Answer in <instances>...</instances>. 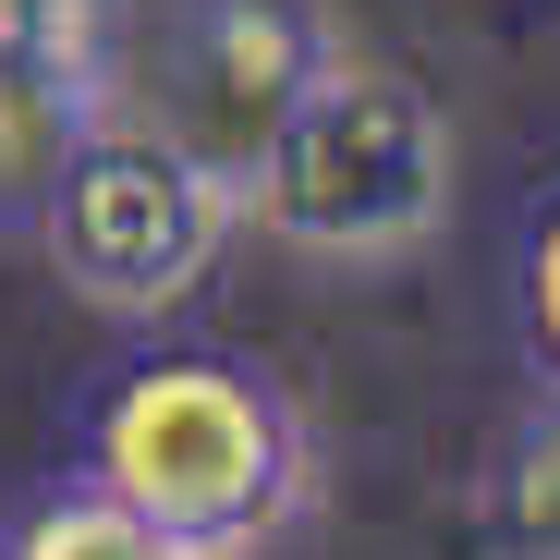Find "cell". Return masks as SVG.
Listing matches in <instances>:
<instances>
[{
  "label": "cell",
  "mask_w": 560,
  "mask_h": 560,
  "mask_svg": "<svg viewBox=\"0 0 560 560\" xmlns=\"http://www.w3.org/2000/svg\"><path fill=\"white\" fill-rule=\"evenodd\" d=\"M73 463L196 560H256L317 500L305 402L256 353H220V341H171V353H135L122 378H98Z\"/></svg>",
  "instance_id": "6da1fadb"
},
{
  "label": "cell",
  "mask_w": 560,
  "mask_h": 560,
  "mask_svg": "<svg viewBox=\"0 0 560 560\" xmlns=\"http://www.w3.org/2000/svg\"><path fill=\"white\" fill-rule=\"evenodd\" d=\"M451 183H463L451 110L402 61L341 37V61L317 73V98L293 110V135H280L268 171L244 183V220L268 244L317 256V268H390V256L439 244Z\"/></svg>",
  "instance_id": "7a4b0ae2"
},
{
  "label": "cell",
  "mask_w": 560,
  "mask_h": 560,
  "mask_svg": "<svg viewBox=\"0 0 560 560\" xmlns=\"http://www.w3.org/2000/svg\"><path fill=\"white\" fill-rule=\"evenodd\" d=\"M232 232H244V196L135 110H110L85 135L37 208V256L61 268V293L85 317H122V329H159L171 305H196V280L220 268Z\"/></svg>",
  "instance_id": "3957f363"
},
{
  "label": "cell",
  "mask_w": 560,
  "mask_h": 560,
  "mask_svg": "<svg viewBox=\"0 0 560 560\" xmlns=\"http://www.w3.org/2000/svg\"><path fill=\"white\" fill-rule=\"evenodd\" d=\"M329 61H341V25L317 0H171L147 61L122 73V110L159 122L196 171H220L244 196Z\"/></svg>",
  "instance_id": "277c9868"
},
{
  "label": "cell",
  "mask_w": 560,
  "mask_h": 560,
  "mask_svg": "<svg viewBox=\"0 0 560 560\" xmlns=\"http://www.w3.org/2000/svg\"><path fill=\"white\" fill-rule=\"evenodd\" d=\"M122 0H0V244H37L49 183L122 110Z\"/></svg>",
  "instance_id": "5b68a950"
},
{
  "label": "cell",
  "mask_w": 560,
  "mask_h": 560,
  "mask_svg": "<svg viewBox=\"0 0 560 560\" xmlns=\"http://www.w3.org/2000/svg\"><path fill=\"white\" fill-rule=\"evenodd\" d=\"M463 560H560V390H536L524 427L500 439L476 524H463Z\"/></svg>",
  "instance_id": "8992f818"
},
{
  "label": "cell",
  "mask_w": 560,
  "mask_h": 560,
  "mask_svg": "<svg viewBox=\"0 0 560 560\" xmlns=\"http://www.w3.org/2000/svg\"><path fill=\"white\" fill-rule=\"evenodd\" d=\"M0 560H196V548H171L147 512H122L98 476H49V488H25L13 512H0Z\"/></svg>",
  "instance_id": "52a82bcc"
},
{
  "label": "cell",
  "mask_w": 560,
  "mask_h": 560,
  "mask_svg": "<svg viewBox=\"0 0 560 560\" xmlns=\"http://www.w3.org/2000/svg\"><path fill=\"white\" fill-rule=\"evenodd\" d=\"M512 317H524L536 390H560V183L524 208V244H512Z\"/></svg>",
  "instance_id": "ba28073f"
}]
</instances>
